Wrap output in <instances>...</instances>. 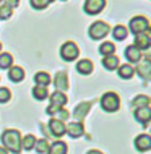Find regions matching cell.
I'll return each mask as SVG.
<instances>
[{
  "label": "cell",
  "mask_w": 151,
  "mask_h": 154,
  "mask_svg": "<svg viewBox=\"0 0 151 154\" xmlns=\"http://www.w3.org/2000/svg\"><path fill=\"white\" fill-rule=\"evenodd\" d=\"M2 143L7 151H11L15 154L21 152V136L18 130H5L2 133Z\"/></svg>",
  "instance_id": "6da1fadb"
},
{
  "label": "cell",
  "mask_w": 151,
  "mask_h": 154,
  "mask_svg": "<svg viewBox=\"0 0 151 154\" xmlns=\"http://www.w3.org/2000/svg\"><path fill=\"white\" fill-rule=\"evenodd\" d=\"M101 107H102V110H106V112H115L120 107L119 96H117L115 93H112V91L102 94V97H101Z\"/></svg>",
  "instance_id": "7a4b0ae2"
},
{
  "label": "cell",
  "mask_w": 151,
  "mask_h": 154,
  "mask_svg": "<svg viewBox=\"0 0 151 154\" xmlns=\"http://www.w3.org/2000/svg\"><path fill=\"white\" fill-rule=\"evenodd\" d=\"M109 32H111V26L106 23V21H96L90 26V29H88V34H90L91 39H102V37H106Z\"/></svg>",
  "instance_id": "3957f363"
},
{
  "label": "cell",
  "mask_w": 151,
  "mask_h": 154,
  "mask_svg": "<svg viewBox=\"0 0 151 154\" xmlns=\"http://www.w3.org/2000/svg\"><path fill=\"white\" fill-rule=\"evenodd\" d=\"M149 29V21L145 16H133L130 20V31L133 34H141V32H148Z\"/></svg>",
  "instance_id": "277c9868"
},
{
  "label": "cell",
  "mask_w": 151,
  "mask_h": 154,
  "mask_svg": "<svg viewBox=\"0 0 151 154\" xmlns=\"http://www.w3.org/2000/svg\"><path fill=\"white\" fill-rule=\"evenodd\" d=\"M78 54H80V51H78L77 44L72 42V41L65 42V44L60 47V57H62V59H64L65 62H72V60H75V59L78 57Z\"/></svg>",
  "instance_id": "5b68a950"
},
{
  "label": "cell",
  "mask_w": 151,
  "mask_h": 154,
  "mask_svg": "<svg viewBox=\"0 0 151 154\" xmlns=\"http://www.w3.org/2000/svg\"><path fill=\"white\" fill-rule=\"evenodd\" d=\"M106 0H85V11L88 15H98L104 10Z\"/></svg>",
  "instance_id": "8992f818"
},
{
  "label": "cell",
  "mask_w": 151,
  "mask_h": 154,
  "mask_svg": "<svg viewBox=\"0 0 151 154\" xmlns=\"http://www.w3.org/2000/svg\"><path fill=\"white\" fill-rule=\"evenodd\" d=\"M135 72L140 75V76L143 78L145 81L149 80V76H151V62H149V57H148V55L138 62V66H137Z\"/></svg>",
  "instance_id": "52a82bcc"
},
{
  "label": "cell",
  "mask_w": 151,
  "mask_h": 154,
  "mask_svg": "<svg viewBox=\"0 0 151 154\" xmlns=\"http://www.w3.org/2000/svg\"><path fill=\"white\" fill-rule=\"evenodd\" d=\"M151 45V37L148 32H141V34H137L135 36V44L133 47H137L138 51H148Z\"/></svg>",
  "instance_id": "ba28073f"
},
{
  "label": "cell",
  "mask_w": 151,
  "mask_h": 154,
  "mask_svg": "<svg viewBox=\"0 0 151 154\" xmlns=\"http://www.w3.org/2000/svg\"><path fill=\"white\" fill-rule=\"evenodd\" d=\"M135 119L140 122L143 127H148L151 120V109L149 107H141V109H135Z\"/></svg>",
  "instance_id": "9c48e42d"
},
{
  "label": "cell",
  "mask_w": 151,
  "mask_h": 154,
  "mask_svg": "<svg viewBox=\"0 0 151 154\" xmlns=\"http://www.w3.org/2000/svg\"><path fill=\"white\" fill-rule=\"evenodd\" d=\"M49 130H50V133H52V136L60 138V136L65 135V125H64V122H60V120L52 119L49 122Z\"/></svg>",
  "instance_id": "30bf717a"
},
{
  "label": "cell",
  "mask_w": 151,
  "mask_h": 154,
  "mask_svg": "<svg viewBox=\"0 0 151 154\" xmlns=\"http://www.w3.org/2000/svg\"><path fill=\"white\" fill-rule=\"evenodd\" d=\"M65 133H68L72 138H78L85 133V128H83V123L80 122H72L70 125H65Z\"/></svg>",
  "instance_id": "8fae6325"
},
{
  "label": "cell",
  "mask_w": 151,
  "mask_h": 154,
  "mask_svg": "<svg viewBox=\"0 0 151 154\" xmlns=\"http://www.w3.org/2000/svg\"><path fill=\"white\" fill-rule=\"evenodd\" d=\"M54 85H55L57 91L64 93L65 89H68V78H67V73L65 72H58L54 78Z\"/></svg>",
  "instance_id": "7c38bea8"
},
{
  "label": "cell",
  "mask_w": 151,
  "mask_h": 154,
  "mask_svg": "<svg viewBox=\"0 0 151 154\" xmlns=\"http://www.w3.org/2000/svg\"><path fill=\"white\" fill-rule=\"evenodd\" d=\"M91 106H93V102H81L80 106H77V107H75V110H73V119H77V120L85 119L86 114L91 109Z\"/></svg>",
  "instance_id": "4fadbf2b"
},
{
  "label": "cell",
  "mask_w": 151,
  "mask_h": 154,
  "mask_svg": "<svg viewBox=\"0 0 151 154\" xmlns=\"http://www.w3.org/2000/svg\"><path fill=\"white\" fill-rule=\"evenodd\" d=\"M135 148L141 152L148 151V149L151 148V138L148 135H138L135 138Z\"/></svg>",
  "instance_id": "5bb4252c"
},
{
  "label": "cell",
  "mask_w": 151,
  "mask_h": 154,
  "mask_svg": "<svg viewBox=\"0 0 151 154\" xmlns=\"http://www.w3.org/2000/svg\"><path fill=\"white\" fill-rule=\"evenodd\" d=\"M125 57H127V60L132 62V63H138V62L141 60V52L138 51L137 47H133V45H128V47L125 49Z\"/></svg>",
  "instance_id": "9a60e30c"
},
{
  "label": "cell",
  "mask_w": 151,
  "mask_h": 154,
  "mask_svg": "<svg viewBox=\"0 0 151 154\" xmlns=\"http://www.w3.org/2000/svg\"><path fill=\"white\" fill-rule=\"evenodd\" d=\"M67 96L60 91H55V93L50 94V106H55V107H64L67 104Z\"/></svg>",
  "instance_id": "2e32d148"
},
{
  "label": "cell",
  "mask_w": 151,
  "mask_h": 154,
  "mask_svg": "<svg viewBox=\"0 0 151 154\" xmlns=\"http://www.w3.org/2000/svg\"><path fill=\"white\" fill-rule=\"evenodd\" d=\"M8 78L15 83L21 81V80H24V70L21 66H11L10 72H8Z\"/></svg>",
  "instance_id": "e0dca14e"
},
{
  "label": "cell",
  "mask_w": 151,
  "mask_h": 154,
  "mask_svg": "<svg viewBox=\"0 0 151 154\" xmlns=\"http://www.w3.org/2000/svg\"><path fill=\"white\" fill-rule=\"evenodd\" d=\"M77 70H78V73H81V75H90L93 72V63H91V60L83 59L77 63Z\"/></svg>",
  "instance_id": "ac0fdd59"
},
{
  "label": "cell",
  "mask_w": 151,
  "mask_h": 154,
  "mask_svg": "<svg viewBox=\"0 0 151 154\" xmlns=\"http://www.w3.org/2000/svg\"><path fill=\"white\" fill-rule=\"evenodd\" d=\"M102 65H104V68H106V70H109V72H112V70L119 68V59H117L115 55L104 57V59H102Z\"/></svg>",
  "instance_id": "d6986e66"
},
{
  "label": "cell",
  "mask_w": 151,
  "mask_h": 154,
  "mask_svg": "<svg viewBox=\"0 0 151 154\" xmlns=\"http://www.w3.org/2000/svg\"><path fill=\"white\" fill-rule=\"evenodd\" d=\"M33 96H34V99H37V101H44L49 96L47 86H39V85L34 86V88H33Z\"/></svg>",
  "instance_id": "ffe728a7"
},
{
  "label": "cell",
  "mask_w": 151,
  "mask_h": 154,
  "mask_svg": "<svg viewBox=\"0 0 151 154\" xmlns=\"http://www.w3.org/2000/svg\"><path fill=\"white\" fill-rule=\"evenodd\" d=\"M49 154H67V144L64 141H55L49 146Z\"/></svg>",
  "instance_id": "44dd1931"
},
{
  "label": "cell",
  "mask_w": 151,
  "mask_h": 154,
  "mask_svg": "<svg viewBox=\"0 0 151 154\" xmlns=\"http://www.w3.org/2000/svg\"><path fill=\"white\" fill-rule=\"evenodd\" d=\"M133 109H141V107H149V97L148 96H137L132 101Z\"/></svg>",
  "instance_id": "7402d4cb"
},
{
  "label": "cell",
  "mask_w": 151,
  "mask_h": 154,
  "mask_svg": "<svg viewBox=\"0 0 151 154\" xmlns=\"http://www.w3.org/2000/svg\"><path fill=\"white\" fill-rule=\"evenodd\" d=\"M112 36H114L117 41H124L125 37L128 36V29L125 26H122V24H119V26H115L114 29H112Z\"/></svg>",
  "instance_id": "603a6c76"
},
{
  "label": "cell",
  "mask_w": 151,
  "mask_h": 154,
  "mask_svg": "<svg viewBox=\"0 0 151 154\" xmlns=\"http://www.w3.org/2000/svg\"><path fill=\"white\" fill-rule=\"evenodd\" d=\"M133 73H135V70L132 68V65H122V66H119V76L124 78V80H130V78L133 76Z\"/></svg>",
  "instance_id": "cb8c5ba5"
},
{
  "label": "cell",
  "mask_w": 151,
  "mask_h": 154,
  "mask_svg": "<svg viewBox=\"0 0 151 154\" xmlns=\"http://www.w3.org/2000/svg\"><path fill=\"white\" fill-rule=\"evenodd\" d=\"M34 81H36V85H39V86H47L50 83V76H49V73H46V72H37L36 76H34Z\"/></svg>",
  "instance_id": "d4e9b609"
},
{
  "label": "cell",
  "mask_w": 151,
  "mask_h": 154,
  "mask_svg": "<svg viewBox=\"0 0 151 154\" xmlns=\"http://www.w3.org/2000/svg\"><path fill=\"white\" fill-rule=\"evenodd\" d=\"M114 52H115V45L112 44V42H104L99 47V54H101V55H104V57L114 55Z\"/></svg>",
  "instance_id": "484cf974"
},
{
  "label": "cell",
  "mask_w": 151,
  "mask_h": 154,
  "mask_svg": "<svg viewBox=\"0 0 151 154\" xmlns=\"http://www.w3.org/2000/svg\"><path fill=\"white\" fill-rule=\"evenodd\" d=\"M34 144H36V138L33 135H26L21 140V148L26 149V151H31V149L34 148Z\"/></svg>",
  "instance_id": "4316f807"
},
{
  "label": "cell",
  "mask_w": 151,
  "mask_h": 154,
  "mask_svg": "<svg viewBox=\"0 0 151 154\" xmlns=\"http://www.w3.org/2000/svg\"><path fill=\"white\" fill-rule=\"evenodd\" d=\"M11 63H13V57L10 54H0V68H10Z\"/></svg>",
  "instance_id": "83f0119b"
},
{
  "label": "cell",
  "mask_w": 151,
  "mask_h": 154,
  "mask_svg": "<svg viewBox=\"0 0 151 154\" xmlns=\"http://www.w3.org/2000/svg\"><path fill=\"white\" fill-rule=\"evenodd\" d=\"M36 151L39 152V154H46V152H49V141L47 140H39V141H36Z\"/></svg>",
  "instance_id": "f1b7e54d"
},
{
  "label": "cell",
  "mask_w": 151,
  "mask_h": 154,
  "mask_svg": "<svg viewBox=\"0 0 151 154\" xmlns=\"http://www.w3.org/2000/svg\"><path fill=\"white\" fill-rule=\"evenodd\" d=\"M54 0H29V3H31L33 8H36V10H42L46 8L47 5H50Z\"/></svg>",
  "instance_id": "f546056e"
},
{
  "label": "cell",
  "mask_w": 151,
  "mask_h": 154,
  "mask_svg": "<svg viewBox=\"0 0 151 154\" xmlns=\"http://www.w3.org/2000/svg\"><path fill=\"white\" fill-rule=\"evenodd\" d=\"M11 13H13V10H11L10 7L0 5V18H2V20H8L11 16Z\"/></svg>",
  "instance_id": "4dcf8cb0"
},
{
  "label": "cell",
  "mask_w": 151,
  "mask_h": 154,
  "mask_svg": "<svg viewBox=\"0 0 151 154\" xmlns=\"http://www.w3.org/2000/svg\"><path fill=\"white\" fill-rule=\"evenodd\" d=\"M10 97H11L10 89H7V88H0V104L8 102V101H10Z\"/></svg>",
  "instance_id": "1f68e13d"
},
{
  "label": "cell",
  "mask_w": 151,
  "mask_h": 154,
  "mask_svg": "<svg viewBox=\"0 0 151 154\" xmlns=\"http://www.w3.org/2000/svg\"><path fill=\"white\" fill-rule=\"evenodd\" d=\"M55 115H57V120H60V122H64V120H67L68 119V112H67L65 109H58L57 112H55Z\"/></svg>",
  "instance_id": "d6a6232c"
},
{
  "label": "cell",
  "mask_w": 151,
  "mask_h": 154,
  "mask_svg": "<svg viewBox=\"0 0 151 154\" xmlns=\"http://www.w3.org/2000/svg\"><path fill=\"white\" fill-rule=\"evenodd\" d=\"M5 5L10 7L11 10H13V8H16V7L20 5V0H5Z\"/></svg>",
  "instance_id": "836d02e7"
},
{
  "label": "cell",
  "mask_w": 151,
  "mask_h": 154,
  "mask_svg": "<svg viewBox=\"0 0 151 154\" xmlns=\"http://www.w3.org/2000/svg\"><path fill=\"white\" fill-rule=\"evenodd\" d=\"M41 130H42V133H44V135H47V136H50V135H52L49 128H46V125H41Z\"/></svg>",
  "instance_id": "e575fe53"
},
{
  "label": "cell",
  "mask_w": 151,
  "mask_h": 154,
  "mask_svg": "<svg viewBox=\"0 0 151 154\" xmlns=\"http://www.w3.org/2000/svg\"><path fill=\"white\" fill-rule=\"evenodd\" d=\"M86 154H102V152L98 151V149H90V151H88Z\"/></svg>",
  "instance_id": "d590c367"
},
{
  "label": "cell",
  "mask_w": 151,
  "mask_h": 154,
  "mask_svg": "<svg viewBox=\"0 0 151 154\" xmlns=\"http://www.w3.org/2000/svg\"><path fill=\"white\" fill-rule=\"evenodd\" d=\"M0 154H8V151H7L5 148H2V146H0Z\"/></svg>",
  "instance_id": "8d00e7d4"
},
{
  "label": "cell",
  "mask_w": 151,
  "mask_h": 154,
  "mask_svg": "<svg viewBox=\"0 0 151 154\" xmlns=\"http://www.w3.org/2000/svg\"><path fill=\"white\" fill-rule=\"evenodd\" d=\"M0 5H3V0H0Z\"/></svg>",
  "instance_id": "74e56055"
},
{
  "label": "cell",
  "mask_w": 151,
  "mask_h": 154,
  "mask_svg": "<svg viewBox=\"0 0 151 154\" xmlns=\"http://www.w3.org/2000/svg\"><path fill=\"white\" fill-rule=\"evenodd\" d=\"M0 51H2V44H0Z\"/></svg>",
  "instance_id": "f35d334b"
}]
</instances>
